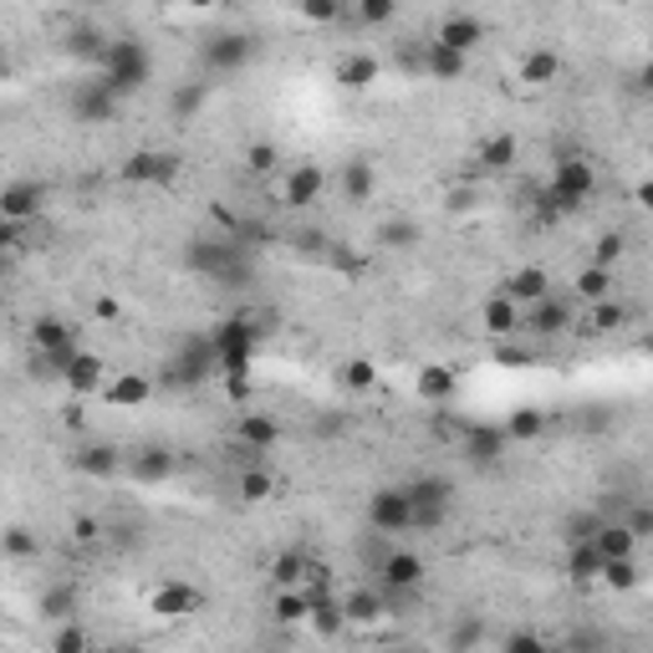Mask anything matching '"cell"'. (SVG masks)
Listing matches in <instances>:
<instances>
[{
	"label": "cell",
	"mask_w": 653,
	"mask_h": 653,
	"mask_svg": "<svg viewBox=\"0 0 653 653\" xmlns=\"http://www.w3.org/2000/svg\"><path fill=\"white\" fill-rule=\"evenodd\" d=\"M561 77V56L547 52V46H536V52L520 56V82H531V87H551Z\"/></svg>",
	"instance_id": "40"
},
{
	"label": "cell",
	"mask_w": 653,
	"mask_h": 653,
	"mask_svg": "<svg viewBox=\"0 0 653 653\" xmlns=\"http://www.w3.org/2000/svg\"><path fill=\"white\" fill-rule=\"evenodd\" d=\"M31 347H36L41 358H72L82 347L77 327H72L67 317H56V312H41L36 322H31Z\"/></svg>",
	"instance_id": "14"
},
{
	"label": "cell",
	"mask_w": 653,
	"mask_h": 653,
	"mask_svg": "<svg viewBox=\"0 0 653 653\" xmlns=\"http://www.w3.org/2000/svg\"><path fill=\"white\" fill-rule=\"evenodd\" d=\"M148 77H154V56H148V46L138 36H113L103 52V87L113 97H138L148 87Z\"/></svg>",
	"instance_id": "2"
},
{
	"label": "cell",
	"mask_w": 653,
	"mask_h": 653,
	"mask_svg": "<svg viewBox=\"0 0 653 653\" xmlns=\"http://www.w3.org/2000/svg\"><path fill=\"white\" fill-rule=\"evenodd\" d=\"M602 510H577V516H567V526H561V536H567V547H577V541H592L602 526Z\"/></svg>",
	"instance_id": "51"
},
{
	"label": "cell",
	"mask_w": 653,
	"mask_h": 653,
	"mask_svg": "<svg viewBox=\"0 0 653 653\" xmlns=\"http://www.w3.org/2000/svg\"><path fill=\"white\" fill-rule=\"evenodd\" d=\"M393 653H424V649H393Z\"/></svg>",
	"instance_id": "63"
},
{
	"label": "cell",
	"mask_w": 653,
	"mask_h": 653,
	"mask_svg": "<svg viewBox=\"0 0 653 653\" xmlns=\"http://www.w3.org/2000/svg\"><path fill=\"white\" fill-rule=\"evenodd\" d=\"M235 495H241L245 506H261V501H271L276 495V475L261 465H245L241 470V481H235Z\"/></svg>",
	"instance_id": "42"
},
{
	"label": "cell",
	"mask_w": 653,
	"mask_h": 653,
	"mask_svg": "<svg viewBox=\"0 0 653 653\" xmlns=\"http://www.w3.org/2000/svg\"><path fill=\"white\" fill-rule=\"evenodd\" d=\"M118 302H113V296H97V317H107V322H113V317H118Z\"/></svg>",
	"instance_id": "61"
},
{
	"label": "cell",
	"mask_w": 653,
	"mask_h": 653,
	"mask_svg": "<svg viewBox=\"0 0 653 653\" xmlns=\"http://www.w3.org/2000/svg\"><path fill=\"white\" fill-rule=\"evenodd\" d=\"M52 653H93V639H87V628L82 623H62L52 633Z\"/></svg>",
	"instance_id": "54"
},
{
	"label": "cell",
	"mask_w": 653,
	"mask_h": 653,
	"mask_svg": "<svg viewBox=\"0 0 653 653\" xmlns=\"http://www.w3.org/2000/svg\"><path fill=\"white\" fill-rule=\"evenodd\" d=\"M225 388H230V399H235V403L251 399V378H225Z\"/></svg>",
	"instance_id": "59"
},
{
	"label": "cell",
	"mask_w": 653,
	"mask_h": 653,
	"mask_svg": "<svg viewBox=\"0 0 653 653\" xmlns=\"http://www.w3.org/2000/svg\"><path fill=\"white\" fill-rule=\"evenodd\" d=\"M307 567H312L307 551H281V557L271 561V582H276V592L281 587H307Z\"/></svg>",
	"instance_id": "43"
},
{
	"label": "cell",
	"mask_w": 653,
	"mask_h": 653,
	"mask_svg": "<svg viewBox=\"0 0 653 653\" xmlns=\"http://www.w3.org/2000/svg\"><path fill=\"white\" fill-rule=\"evenodd\" d=\"M296 15L312 21V27H333V21H343L347 15V6L343 0H307V6H296Z\"/></svg>",
	"instance_id": "53"
},
{
	"label": "cell",
	"mask_w": 653,
	"mask_h": 653,
	"mask_svg": "<svg viewBox=\"0 0 653 653\" xmlns=\"http://www.w3.org/2000/svg\"><path fill=\"white\" fill-rule=\"evenodd\" d=\"M245 169L251 173H276L281 169V148L276 144H266V138H255V144H245Z\"/></svg>",
	"instance_id": "50"
},
{
	"label": "cell",
	"mask_w": 653,
	"mask_h": 653,
	"mask_svg": "<svg viewBox=\"0 0 653 653\" xmlns=\"http://www.w3.org/2000/svg\"><path fill=\"white\" fill-rule=\"evenodd\" d=\"M434 41L450 46V52H460V56H470L485 41V21L481 15H470V11H450L440 21V31H434Z\"/></svg>",
	"instance_id": "19"
},
{
	"label": "cell",
	"mask_w": 653,
	"mask_h": 653,
	"mask_svg": "<svg viewBox=\"0 0 653 653\" xmlns=\"http://www.w3.org/2000/svg\"><path fill=\"white\" fill-rule=\"evenodd\" d=\"M419 235H424V230H419V220L399 214V220H388V225L378 230V245H383V251H409V245H419Z\"/></svg>",
	"instance_id": "47"
},
{
	"label": "cell",
	"mask_w": 653,
	"mask_h": 653,
	"mask_svg": "<svg viewBox=\"0 0 653 653\" xmlns=\"http://www.w3.org/2000/svg\"><path fill=\"white\" fill-rule=\"evenodd\" d=\"M210 373H214V347L204 333H194L173 347L169 368H164V388H200Z\"/></svg>",
	"instance_id": "5"
},
{
	"label": "cell",
	"mask_w": 653,
	"mask_h": 653,
	"mask_svg": "<svg viewBox=\"0 0 653 653\" xmlns=\"http://www.w3.org/2000/svg\"><path fill=\"white\" fill-rule=\"evenodd\" d=\"M613 286H618V271H602V266H592V261H587V266L572 276V302H587V307L613 302Z\"/></svg>",
	"instance_id": "30"
},
{
	"label": "cell",
	"mask_w": 653,
	"mask_h": 653,
	"mask_svg": "<svg viewBox=\"0 0 653 653\" xmlns=\"http://www.w3.org/2000/svg\"><path fill=\"white\" fill-rule=\"evenodd\" d=\"M419 67H424V77H434V82H460L465 77V67H470V56L450 52V46H440V41H424Z\"/></svg>",
	"instance_id": "31"
},
{
	"label": "cell",
	"mask_w": 653,
	"mask_h": 653,
	"mask_svg": "<svg viewBox=\"0 0 653 653\" xmlns=\"http://www.w3.org/2000/svg\"><path fill=\"white\" fill-rule=\"evenodd\" d=\"M123 470H128L138 485H164L173 470H179V460H173L169 444H138V450L123 460Z\"/></svg>",
	"instance_id": "17"
},
{
	"label": "cell",
	"mask_w": 653,
	"mask_h": 653,
	"mask_svg": "<svg viewBox=\"0 0 653 653\" xmlns=\"http://www.w3.org/2000/svg\"><path fill=\"white\" fill-rule=\"evenodd\" d=\"M623 255H628V235H618V230H602L598 241H592V266L613 271Z\"/></svg>",
	"instance_id": "49"
},
{
	"label": "cell",
	"mask_w": 653,
	"mask_h": 653,
	"mask_svg": "<svg viewBox=\"0 0 653 653\" xmlns=\"http://www.w3.org/2000/svg\"><path fill=\"white\" fill-rule=\"evenodd\" d=\"M460 450H465L470 465H495L506 454V434H501V424H465L460 429Z\"/></svg>",
	"instance_id": "23"
},
{
	"label": "cell",
	"mask_w": 653,
	"mask_h": 653,
	"mask_svg": "<svg viewBox=\"0 0 653 653\" xmlns=\"http://www.w3.org/2000/svg\"><path fill=\"white\" fill-rule=\"evenodd\" d=\"M118 97L107 93L103 82H77V87H72V118L77 123H87V128H103V123H113L118 118Z\"/></svg>",
	"instance_id": "15"
},
{
	"label": "cell",
	"mask_w": 653,
	"mask_h": 653,
	"mask_svg": "<svg viewBox=\"0 0 653 653\" xmlns=\"http://www.w3.org/2000/svg\"><path fill=\"white\" fill-rule=\"evenodd\" d=\"M72 470L87 481H113V475H123V450L107 440H82L72 450Z\"/></svg>",
	"instance_id": "16"
},
{
	"label": "cell",
	"mask_w": 653,
	"mask_h": 653,
	"mask_svg": "<svg viewBox=\"0 0 653 653\" xmlns=\"http://www.w3.org/2000/svg\"><path fill=\"white\" fill-rule=\"evenodd\" d=\"M189 266L200 271V276L235 281V276H241V255H235V245H220V241H194V245H189Z\"/></svg>",
	"instance_id": "18"
},
{
	"label": "cell",
	"mask_w": 653,
	"mask_h": 653,
	"mask_svg": "<svg viewBox=\"0 0 653 653\" xmlns=\"http://www.w3.org/2000/svg\"><path fill=\"white\" fill-rule=\"evenodd\" d=\"M235 440H241L245 450H271V444H281V424L271 419V413L245 409L241 424H235Z\"/></svg>",
	"instance_id": "35"
},
{
	"label": "cell",
	"mask_w": 653,
	"mask_h": 653,
	"mask_svg": "<svg viewBox=\"0 0 653 653\" xmlns=\"http://www.w3.org/2000/svg\"><path fill=\"white\" fill-rule=\"evenodd\" d=\"M204 103H210V82L204 77H189V82H179L169 93V113H173V123H194L204 113Z\"/></svg>",
	"instance_id": "34"
},
{
	"label": "cell",
	"mask_w": 653,
	"mask_h": 653,
	"mask_svg": "<svg viewBox=\"0 0 653 653\" xmlns=\"http://www.w3.org/2000/svg\"><path fill=\"white\" fill-rule=\"evenodd\" d=\"M403 495H409V531H434L450 520L454 485L444 475H419V481L403 485Z\"/></svg>",
	"instance_id": "4"
},
{
	"label": "cell",
	"mask_w": 653,
	"mask_h": 653,
	"mask_svg": "<svg viewBox=\"0 0 653 653\" xmlns=\"http://www.w3.org/2000/svg\"><path fill=\"white\" fill-rule=\"evenodd\" d=\"M36 613H41V623H77V613H82V592H77V582H52V587H41V598H36Z\"/></svg>",
	"instance_id": "21"
},
{
	"label": "cell",
	"mask_w": 653,
	"mask_h": 653,
	"mask_svg": "<svg viewBox=\"0 0 653 653\" xmlns=\"http://www.w3.org/2000/svg\"><path fill=\"white\" fill-rule=\"evenodd\" d=\"M520 159V144L510 134H491L481 144V154H475V164H481V173H510Z\"/></svg>",
	"instance_id": "36"
},
{
	"label": "cell",
	"mask_w": 653,
	"mask_h": 653,
	"mask_svg": "<svg viewBox=\"0 0 653 653\" xmlns=\"http://www.w3.org/2000/svg\"><path fill=\"white\" fill-rule=\"evenodd\" d=\"M15 245H21V230L0 220V251H15Z\"/></svg>",
	"instance_id": "60"
},
{
	"label": "cell",
	"mask_w": 653,
	"mask_h": 653,
	"mask_svg": "<svg viewBox=\"0 0 653 653\" xmlns=\"http://www.w3.org/2000/svg\"><path fill=\"white\" fill-rule=\"evenodd\" d=\"M628 322H633V312H628L623 302H598V307H587L582 333L587 337H613V333H623Z\"/></svg>",
	"instance_id": "38"
},
{
	"label": "cell",
	"mask_w": 653,
	"mask_h": 653,
	"mask_svg": "<svg viewBox=\"0 0 653 653\" xmlns=\"http://www.w3.org/2000/svg\"><path fill=\"white\" fill-rule=\"evenodd\" d=\"M123 185H173L179 179V154H164V148H138L118 164Z\"/></svg>",
	"instance_id": "9"
},
{
	"label": "cell",
	"mask_w": 653,
	"mask_h": 653,
	"mask_svg": "<svg viewBox=\"0 0 653 653\" xmlns=\"http://www.w3.org/2000/svg\"><path fill=\"white\" fill-rule=\"evenodd\" d=\"M551 413L536 409V403H526V409H510V419L501 424V434H506V444H536L541 434H547Z\"/></svg>",
	"instance_id": "32"
},
{
	"label": "cell",
	"mask_w": 653,
	"mask_h": 653,
	"mask_svg": "<svg viewBox=\"0 0 653 653\" xmlns=\"http://www.w3.org/2000/svg\"><path fill=\"white\" fill-rule=\"evenodd\" d=\"M103 373H107V362L97 358V352H87V347H77V352H72V362L62 368V383H67L77 399H87V393H97V388H103Z\"/></svg>",
	"instance_id": "26"
},
{
	"label": "cell",
	"mask_w": 653,
	"mask_h": 653,
	"mask_svg": "<svg viewBox=\"0 0 653 653\" xmlns=\"http://www.w3.org/2000/svg\"><path fill=\"white\" fill-rule=\"evenodd\" d=\"M501 296H510V302L526 312V307H536V302H547L551 296V276L541 266H520V271H510V276L501 281Z\"/></svg>",
	"instance_id": "22"
},
{
	"label": "cell",
	"mask_w": 653,
	"mask_h": 653,
	"mask_svg": "<svg viewBox=\"0 0 653 653\" xmlns=\"http://www.w3.org/2000/svg\"><path fill=\"white\" fill-rule=\"evenodd\" d=\"M424 577H429V567L413 547H393L378 557V592H388V598H403L413 587H424Z\"/></svg>",
	"instance_id": "7"
},
{
	"label": "cell",
	"mask_w": 653,
	"mask_h": 653,
	"mask_svg": "<svg viewBox=\"0 0 653 653\" xmlns=\"http://www.w3.org/2000/svg\"><path fill=\"white\" fill-rule=\"evenodd\" d=\"M413 393H419V403H450L460 393V373L450 362H424L419 378H413Z\"/></svg>",
	"instance_id": "25"
},
{
	"label": "cell",
	"mask_w": 653,
	"mask_h": 653,
	"mask_svg": "<svg viewBox=\"0 0 653 653\" xmlns=\"http://www.w3.org/2000/svg\"><path fill=\"white\" fill-rule=\"evenodd\" d=\"M485 633H491V623H485L481 613H460L450 623V633H444V649H450V653H481L485 649Z\"/></svg>",
	"instance_id": "33"
},
{
	"label": "cell",
	"mask_w": 653,
	"mask_h": 653,
	"mask_svg": "<svg viewBox=\"0 0 653 653\" xmlns=\"http://www.w3.org/2000/svg\"><path fill=\"white\" fill-rule=\"evenodd\" d=\"M378 72H383V62H378V56H368V52H347L343 62H337V87H343V93H368V87H373L378 82Z\"/></svg>",
	"instance_id": "28"
},
{
	"label": "cell",
	"mask_w": 653,
	"mask_h": 653,
	"mask_svg": "<svg viewBox=\"0 0 653 653\" xmlns=\"http://www.w3.org/2000/svg\"><path fill=\"white\" fill-rule=\"evenodd\" d=\"M103 536H107V526L97 516H77V520H72V541H77V547H97Z\"/></svg>",
	"instance_id": "58"
},
{
	"label": "cell",
	"mask_w": 653,
	"mask_h": 653,
	"mask_svg": "<svg viewBox=\"0 0 653 653\" xmlns=\"http://www.w3.org/2000/svg\"><path fill=\"white\" fill-rule=\"evenodd\" d=\"M103 393H107V403H113V409H144V403L154 399V378L134 373V368H123V373L113 378Z\"/></svg>",
	"instance_id": "29"
},
{
	"label": "cell",
	"mask_w": 653,
	"mask_h": 653,
	"mask_svg": "<svg viewBox=\"0 0 653 653\" xmlns=\"http://www.w3.org/2000/svg\"><path fill=\"white\" fill-rule=\"evenodd\" d=\"M613 520H623V531L633 536V541H649L653 536V506H643V501L639 506H628L623 516H613Z\"/></svg>",
	"instance_id": "56"
},
{
	"label": "cell",
	"mask_w": 653,
	"mask_h": 653,
	"mask_svg": "<svg viewBox=\"0 0 653 653\" xmlns=\"http://www.w3.org/2000/svg\"><path fill=\"white\" fill-rule=\"evenodd\" d=\"M307 628L317 639H337L347 633V618H343V602L333 592H322V587H307Z\"/></svg>",
	"instance_id": "24"
},
{
	"label": "cell",
	"mask_w": 653,
	"mask_h": 653,
	"mask_svg": "<svg viewBox=\"0 0 653 653\" xmlns=\"http://www.w3.org/2000/svg\"><path fill=\"white\" fill-rule=\"evenodd\" d=\"M337 602H343L347 628H378L388 618V592H378V587H352Z\"/></svg>",
	"instance_id": "20"
},
{
	"label": "cell",
	"mask_w": 653,
	"mask_h": 653,
	"mask_svg": "<svg viewBox=\"0 0 653 653\" xmlns=\"http://www.w3.org/2000/svg\"><path fill=\"white\" fill-rule=\"evenodd\" d=\"M598 582H608L613 592H633V587H643V567L639 557H623V561H602Z\"/></svg>",
	"instance_id": "46"
},
{
	"label": "cell",
	"mask_w": 653,
	"mask_h": 653,
	"mask_svg": "<svg viewBox=\"0 0 653 653\" xmlns=\"http://www.w3.org/2000/svg\"><path fill=\"white\" fill-rule=\"evenodd\" d=\"M0 557H11V561L41 557V536L31 531V526H6V531H0Z\"/></svg>",
	"instance_id": "44"
},
{
	"label": "cell",
	"mask_w": 653,
	"mask_h": 653,
	"mask_svg": "<svg viewBox=\"0 0 653 653\" xmlns=\"http://www.w3.org/2000/svg\"><path fill=\"white\" fill-rule=\"evenodd\" d=\"M322 194H327V169L312 164V159L292 164L286 179H281V200H286V210H312Z\"/></svg>",
	"instance_id": "12"
},
{
	"label": "cell",
	"mask_w": 653,
	"mask_h": 653,
	"mask_svg": "<svg viewBox=\"0 0 653 653\" xmlns=\"http://www.w3.org/2000/svg\"><path fill=\"white\" fill-rule=\"evenodd\" d=\"M343 200L347 204H368L378 194V169H373V159H362V154H352V159L343 164Z\"/></svg>",
	"instance_id": "27"
},
{
	"label": "cell",
	"mask_w": 653,
	"mask_h": 653,
	"mask_svg": "<svg viewBox=\"0 0 653 653\" xmlns=\"http://www.w3.org/2000/svg\"><path fill=\"white\" fill-rule=\"evenodd\" d=\"M200 602H204L200 587L169 577V582H159L154 592H148V613L159 618V623H185V618L200 613Z\"/></svg>",
	"instance_id": "8"
},
{
	"label": "cell",
	"mask_w": 653,
	"mask_h": 653,
	"mask_svg": "<svg viewBox=\"0 0 653 653\" xmlns=\"http://www.w3.org/2000/svg\"><path fill=\"white\" fill-rule=\"evenodd\" d=\"M598 572H602V557H598L592 541L567 547V577H572V582H598Z\"/></svg>",
	"instance_id": "45"
},
{
	"label": "cell",
	"mask_w": 653,
	"mask_h": 653,
	"mask_svg": "<svg viewBox=\"0 0 653 653\" xmlns=\"http://www.w3.org/2000/svg\"><path fill=\"white\" fill-rule=\"evenodd\" d=\"M373 383H378V368H373L368 358L343 362V388H347V393H368Z\"/></svg>",
	"instance_id": "55"
},
{
	"label": "cell",
	"mask_w": 653,
	"mask_h": 653,
	"mask_svg": "<svg viewBox=\"0 0 653 653\" xmlns=\"http://www.w3.org/2000/svg\"><path fill=\"white\" fill-rule=\"evenodd\" d=\"M501 653H557V643L541 639V633H531V628H516V633L501 639Z\"/></svg>",
	"instance_id": "52"
},
{
	"label": "cell",
	"mask_w": 653,
	"mask_h": 653,
	"mask_svg": "<svg viewBox=\"0 0 653 653\" xmlns=\"http://www.w3.org/2000/svg\"><path fill=\"white\" fill-rule=\"evenodd\" d=\"M368 531H378V536L409 531V495H403V485H378L368 495Z\"/></svg>",
	"instance_id": "11"
},
{
	"label": "cell",
	"mask_w": 653,
	"mask_h": 653,
	"mask_svg": "<svg viewBox=\"0 0 653 653\" xmlns=\"http://www.w3.org/2000/svg\"><path fill=\"white\" fill-rule=\"evenodd\" d=\"M352 15H358V27H388V21L399 15V6H393V0H362Z\"/></svg>",
	"instance_id": "57"
},
{
	"label": "cell",
	"mask_w": 653,
	"mask_h": 653,
	"mask_svg": "<svg viewBox=\"0 0 653 653\" xmlns=\"http://www.w3.org/2000/svg\"><path fill=\"white\" fill-rule=\"evenodd\" d=\"M255 343H261V327H255L251 317H225V322H214V333H210L214 373H225V378H251Z\"/></svg>",
	"instance_id": "3"
},
{
	"label": "cell",
	"mask_w": 653,
	"mask_h": 653,
	"mask_svg": "<svg viewBox=\"0 0 653 653\" xmlns=\"http://www.w3.org/2000/svg\"><path fill=\"white\" fill-rule=\"evenodd\" d=\"M592 194H598V169L587 159H561L547 185L536 189V204H541V220H561L582 210Z\"/></svg>",
	"instance_id": "1"
},
{
	"label": "cell",
	"mask_w": 653,
	"mask_h": 653,
	"mask_svg": "<svg viewBox=\"0 0 653 653\" xmlns=\"http://www.w3.org/2000/svg\"><path fill=\"white\" fill-rule=\"evenodd\" d=\"M62 419H67V429H82V424H87V413H82V409H67Z\"/></svg>",
	"instance_id": "62"
},
{
	"label": "cell",
	"mask_w": 653,
	"mask_h": 653,
	"mask_svg": "<svg viewBox=\"0 0 653 653\" xmlns=\"http://www.w3.org/2000/svg\"><path fill=\"white\" fill-rule=\"evenodd\" d=\"M271 618H276L281 628L307 623V587H281L276 598H271Z\"/></svg>",
	"instance_id": "41"
},
{
	"label": "cell",
	"mask_w": 653,
	"mask_h": 653,
	"mask_svg": "<svg viewBox=\"0 0 653 653\" xmlns=\"http://www.w3.org/2000/svg\"><path fill=\"white\" fill-rule=\"evenodd\" d=\"M67 52L72 56H82V62H97V67H103V52H107V36L97 27H77L67 36Z\"/></svg>",
	"instance_id": "48"
},
{
	"label": "cell",
	"mask_w": 653,
	"mask_h": 653,
	"mask_svg": "<svg viewBox=\"0 0 653 653\" xmlns=\"http://www.w3.org/2000/svg\"><path fill=\"white\" fill-rule=\"evenodd\" d=\"M481 322H485V333L491 337H516L520 333V307L510 302V296H485V307H481Z\"/></svg>",
	"instance_id": "37"
},
{
	"label": "cell",
	"mask_w": 653,
	"mask_h": 653,
	"mask_svg": "<svg viewBox=\"0 0 653 653\" xmlns=\"http://www.w3.org/2000/svg\"><path fill=\"white\" fill-rule=\"evenodd\" d=\"M592 547H598L602 561H623V557H639V541L623 531V520H602L598 536H592Z\"/></svg>",
	"instance_id": "39"
},
{
	"label": "cell",
	"mask_w": 653,
	"mask_h": 653,
	"mask_svg": "<svg viewBox=\"0 0 653 653\" xmlns=\"http://www.w3.org/2000/svg\"><path fill=\"white\" fill-rule=\"evenodd\" d=\"M255 56H261V41L251 31H220V36H210L200 46V67L214 72V77H225V72L251 67Z\"/></svg>",
	"instance_id": "6"
},
{
	"label": "cell",
	"mask_w": 653,
	"mask_h": 653,
	"mask_svg": "<svg viewBox=\"0 0 653 653\" xmlns=\"http://www.w3.org/2000/svg\"><path fill=\"white\" fill-rule=\"evenodd\" d=\"M572 302H561L557 292L547 296V302H536V307H526L520 312V333L526 337H536V343H551V337H561V333H572Z\"/></svg>",
	"instance_id": "10"
},
{
	"label": "cell",
	"mask_w": 653,
	"mask_h": 653,
	"mask_svg": "<svg viewBox=\"0 0 653 653\" xmlns=\"http://www.w3.org/2000/svg\"><path fill=\"white\" fill-rule=\"evenodd\" d=\"M46 210V185H36V179H15V185L0 189V220L6 225H31L36 214Z\"/></svg>",
	"instance_id": "13"
}]
</instances>
